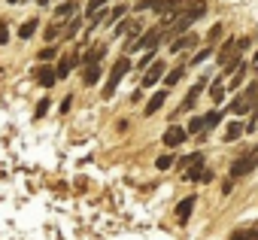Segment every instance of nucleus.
Here are the masks:
<instances>
[{"label":"nucleus","mask_w":258,"mask_h":240,"mask_svg":"<svg viewBox=\"0 0 258 240\" xmlns=\"http://www.w3.org/2000/svg\"><path fill=\"white\" fill-rule=\"evenodd\" d=\"M170 164H173L170 155H158V158H155V167H158V170H170Z\"/></svg>","instance_id":"obj_29"},{"label":"nucleus","mask_w":258,"mask_h":240,"mask_svg":"<svg viewBox=\"0 0 258 240\" xmlns=\"http://www.w3.org/2000/svg\"><path fill=\"white\" fill-rule=\"evenodd\" d=\"M198 34H182V37H176L173 43H170V52L173 55H179V52H191V49H198Z\"/></svg>","instance_id":"obj_6"},{"label":"nucleus","mask_w":258,"mask_h":240,"mask_svg":"<svg viewBox=\"0 0 258 240\" xmlns=\"http://www.w3.org/2000/svg\"><path fill=\"white\" fill-rule=\"evenodd\" d=\"M204 173H207V167L204 164H195V167L185 170V179H204Z\"/></svg>","instance_id":"obj_25"},{"label":"nucleus","mask_w":258,"mask_h":240,"mask_svg":"<svg viewBox=\"0 0 258 240\" xmlns=\"http://www.w3.org/2000/svg\"><path fill=\"white\" fill-rule=\"evenodd\" d=\"M255 106H258V88H255V82L246 85V91L231 100V112H234V115H246V112L255 109Z\"/></svg>","instance_id":"obj_3"},{"label":"nucleus","mask_w":258,"mask_h":240,"mask_svg":"<svg viewBox=\"0 0 258 240\" xmlns=\"http://www.w3.org/2000/svg\"><path fill=\"white\" fill-rule=\"evenodd\" d=\"M7 43H10V25L0 19V46H7Z\"/></svg>","instance_id":"obj_30"},{"label":"nucleus","mask_w":258,"mask_h":240,"mask_svg":"<svg viewBox=\"0 0 258 240\" xmlns=\"http://www.w3.org/2000/svg\"><path fill=\"white\" fill-rule=\"evenodd\" d=\"M49 58H55V46H46V49L40 52V61H49Z\"/></svg>","instance_id":"obj_35"},{"label":"nucleus","mask_w":258,"mask_h":240,"mask_svg":"<svg viewBox=\"0 0 258 240\" xmlns=\"http://www.w3.org/2000/svg\"><path fill=\"white\" fill-rule=\"evenodd\" d=\"M37 28H40V19H31V22H25V25L19 28V37H22V40H31V37L37 34Z\"/></svg>","instance_id":"obj_17"},{"label":"nucleus","mask_w":258,"mask_h":240,"mask_svg":"<svg viewBox=\"0 0 258 240\" xmlns=\"http://www.w3.org/2000/svg\"><path fill=\"white\" fill-rule=\"evenodd\" d=\"M204 16H207V4H204V0H191V4L161 31V40H176V37H182V34H185L198 19H204Z\"/></svg>","instance_id":"obj_1"},{"label":"nucleus","mask_w":258,"mask_h":240,"mask_svg":"<svg viewBox=\"0 0 258 240\" xmlns=\"http://www.w3.org/2000/svg\"><path fill=\"white\" fill-rule=\"evenodd\" d=\"M204 122H207V131L219 128V125H222V112H219V109H210V112L204 115Z\"/></svg>","instance_id":"obj_20"},{"label":"nucleus","mask_w":258,"mask_h":240,"mask_svg":"<svg viewBox=\"0 0 258 240\" xmlns=\"http://www.w3.org/2000/svg\"><path fill=\"white\" fill-rule=\"evenodd\" d=\"M100 73H103V67H100V64H94V67H85V73H82L85 85H94V82L100 79Z\"/></svg>","instance_id":"obj_19"},{"label":"nucleus","mask_w":258,"mask_h":240,"mask_svg":"<svg viewBox=\"0 0 258 240\" xmlns=\"http://www.w3.org/2000/svg\"><path fill=\"white\" fill-rule=\"evenodd\" d=\"M210 97H213L216 103H219V100H225V88H222V82H216V85H213V91H210Z\"/></svg>","instance_id":"obj_32"},{"label":"nucleus","mask_w":258,"mask_h":240,"mask_svg":"<svg viewBox=\"0 0 258 240\" xmlns=\"http://www.w3.org/2000/svg\"><path fill=\"white\" fill-rule=\"evenodd\" d=\"M37 79H40V85L52 88V85H55V79H58V76H55V67H40V70H37Z\"/></svg>","instance_id":"obj_16"},{"label":"nucleus","mask_w":258,"mask_h":240,"mask_svg":"<svg viewBox=\"0 0 258 240\" xmlns=\"http://www.w3.org/2000/svg\"><path fill=\"white\" fill-rule=\"evenodd\" d=\"M255 88H258V79H255Z\"/></svg>","instance_id":"obj_43"},{"label":"nucleus","mask_w":258,"mask_h":240,"mask_svg":"<svg viewBox=\"0 0 258 240\" xmlns=\"http://www.w3.org/2000/svg\"><path fill=\"white\" fill-rule=\"evenodd\" d=\"M185 70H188L185 64H182V67H173V70H167V73H164V85H167V88H170V85H176V82L182 79V73H185Z\"/></svg>","instance_id":"obj_18"},{"label":"nucleus","mask_w":258,"mask_h":240,"mask_svg":"<svg viewBox=\"0 0 258 240\" xmlns=\"http://www.w3.org/2000/svg\"><path fill=\"white\" fill-rule=\"evenodd\" d=\"M164 103H167V91L161 88V91H155V94L149 97V103H146V109H143V115H155V112H158V109H161Z\"/></svg>","instance_id":"obj_13"},{"label":"nucleus","mask_w":258,"mask_h":240,"mask_svg":"<svg viewBox=\"0 0 258 240\" xmlns=\"http://www.w3.org/2000/svg\"><path fill=\"white\" fill-rule=\"evenodd\" d=\"M213 55H216V49H213V46H210V49H201V52H198V55L191 58V67H198V64H204V61H210Z\"/></svg>","instance_id":"obj_22"},{"label":"nucleus","mask_w":258,"mask_h":240,"mask_svg":"<svg viewBox=\"0 0 258 240\" xmlns=\"http://www.w3.org/2000/svg\"><path fill=\"white\" fill-rule=\"evenodd\" d=\"M127 70H131V61H127V55H121L115 64H112V70H109V76H106V85H103V97L109 100L112 94H115V88H118V82L127 76Z\"/></svg>","instance_id":"obj_2"},{"label":"nucleus","mask_w":258,"mask_h":240,"mask_svg":"<svg viewBox=\"0 0 258 240\" xmlns=\"http://www.w3.org/2000/svg\"><path fill=\"white\" fill-rule=\"evenodd\" d=\"M252 115H255V118H258V106H255V109H252Z\"/></svg>","instance_id":"obj_41"},{"label":"nucleus","mask_w":258,"mask_h":240,"mask_svg":"<svg viewBox=\"0 0 258 240\" xmlns=\"http://www.w3.org/2000/svg\"><path fill=\"white\" fill-rule=\"evenodd\" d=\"M61 34H64V25H61V22L49 25V28H46V43H55V40H58Z\"/></svg>","instance_id":"obj_21"},{"label":"nucleus","mask_w":258,"mask_h":240,"mask_svg":"<svg viewBox=\"0 0 258 240\" xmlns=\"http://www.w3.org/2000/svg\"><path fill=\"white\" fill-rule=\"evenodd\" d=\"M106 55V43H97L94 49H88L79 61H82V67H94V64H100V58Z\"/></svg>","instance_id":"obj_9"},{"label":"nucleus","mask_w":258,"mask_h":240,"mask_svg":"<svg viewBox=\"0 0 258 240\" xmlns=\"http://www.w3.org/2000/svg\"><path fill=\"white\" fill-rule=\"evenodd\" d=\"M131 28H134V22H118L115 25V37H121L124 31H131Z\"/></svg>","instance_id":"obj_34"},{"label":"nucleus","mask_w":258,"mask_h":240,"mask_svg":"<svg viewBox=\"0 0 258 240\" xmlns=\"http://www.w3.org/2000/svg\"><path fill=\"white\" fill-rule=\"evenodd\" d=\"M191 210H195V195H188L185 201H179V207H176V219H179V222H188V219H191Z\"/></svg>","instance_id":"obj_14"},{"label":"nucleus","mask_w":258,"mask_h":240,"mask_svg":"<svg viewBox=\"0 0 258 240\" xmlns=\"http://www.w3.org/2000/svg\"><path fill=\"white\" fill-rule=\"evenodd\" d=\"M252 155H255V158H258V146H255V149H252Z\"/></svg>","instance_id":"obj_40"},{"label":"nucleus","mask_w":258,"mask_h":240,"mask_svg":"<svg viewBox=\"0 0 258 240\" xmlns=\"http://www.w3.org/2000/svg\"><path fill=\"white\" fill-rule=\"evenodd\" d=\"M249 46H252L249 37H240V40H237V52H243V49H249Z\"/></svg>","instance_id":"obj_37"},{"label":"nucleus","mask_w":258,"mask_h":240,"mask_svg":"<svg viewBox=\"0 0 258 240\" xmlns=\"http://www.w3.org/2000/svg\"><path fill=\"white\" fill-rule=\"evenodd\" d=\"M243 131H246V125H240V122H231V125L225 128V137H222V140H225V143H237V140L243 137Z\"/></svg>","instance_id":"obj_15"},{"label":"nucleus","mask_w":258,"mask_h":240,"mask_svg":"<svg viewBox=\"0 0 258 240\" xmlns=\"http://www.w3.org/2000/svg\"><path fill=\"white\" fill-rule=\"evenodd\" d=\"M155 4H158V0H140L137 10H140V13H143V10H155Z\"/></svg>","instance_id":"obj_36"},{"label":"nucleus","mask_w":258,"mask_h":240,"mask_svg":"<svg viewBox=\"0 0 258 240\" xmlns=\"http://www.w3.org/2000/svg\"><path fill=\"white\" fill-rule=\"evenodd\" d=\"M164 67H167L164 61H152V67L143 73V88H149V85H155L158 79H164V73H167Z\"/></svg>","instance_id":"obj_7"},{"label":"nucleus","mask_w":258,"mask_h":240,"mask_svg":"<svg viewBox=\"0 0 258 240\" xmlns=\"http://www.w3.org/2000/svg\"><path fill=\"white\" fill-rule=\"evenodd\" d=\"M161 31H164L161 25H158V28H149V31H146V34L137 40L134 52H140V49H146V52H149V49H155V46H158V40H161Z\"/></svg>","instance_id":"obj_5"},{"label":"nucleus","mask_w":258,"mask_h":240,"mask_svg":"<svg viewBox=\"0 0 258 240\" xmlns=\"http://www.w3.org/2000/svg\"><path fill=\"white\" fill-rule=\"evenodd\" d=\"M106 4H109V0H88V16H91V13H97V10H103Z\"/></svg>","instance_id":"obj_33"},{"label":"nucleus","mask_w":258,"mask_h":240,"mask_svg":"<svg viewBox=\"0 0 258 240\" xmlns=\"http://www.w3.org/2000/svg\"><path fill=\"white\" fill-rule=\"evenodd\" d=\"M161 140H164V146H170V149H173V146H179L182 140H188V131H185V128H179V125H170V128L164 131V137H161Z\"/></svg>","instance_id":"obj_8"},{"label":"nucleus","mask_w":258,"mask_h":240,"mask_svg":"<svg viewBox=\"0 0 258 240\" xmlns=\"http://www.w3.org/2000/svg\"><path fill=\"white\" fill-rule=\"evenodd\" d=\"M73 16H76V4H73V0H64V4L55 7V22L64 25V22H70Z\"/></svg>","instance_id":"obj_11"},{"label":"nucleus","mask_w":258,"mask_h":240,"mask_svg":"<svg viewBox=\"0 0 258 240\" xmlns=\"http://www.w3.org/2000/svg\"><path fill=\"white\" fill-rule=\"evenodd\" d=\"M46 112H49V100H40L37 103V115H46Z\"/></svg>","instance_id":"obj_38"},{"label":"nucleus","mask_w":258,"mask_h":240,"mask_svg":"<svg viewBox=\"0 0 258 240\" xmlns=\"http://www.w3.org/2000/svg\"><path fill=\"white\" fill-rule=\"evenodd\" d=\"M204 131H207L204 115H198V118H191V122H188V134H204Z\"/></svg>","instance_id":"obj_24"},{"label":"nucleus","mask_w":258,"mask_h":240,"mask_svg":"<svg viewBox=\"0 0 258 240\" xmlns=\"http://www.w3.org/2000/svg\"><path fill=\"white\" fill-rule=\"evenodd\" d=\"M179 164H182V170H188V167H195V164H204V155H201V152H191V155H185Z\"/></svg>","instance_id":"obj_23"},{"label":"nucleus","mask_w":258,"mask_h":240,"mask_svg":"<svg viewBox=\"0 0 258 240\" xmlns=\"http://www.w3.org/2000/svg\"><path fill=\"white\" fill-rule=\"evenodd\" d=\"M124 13H127V7H121V4H118V7H112V10H109V16H106V19H109V25H112V22H118Z\"/></svg>","instance_id":"obj_27"},{"label":"nucleus","mask_w":258,"mask_h":240,"mask_svg":"<svg viewBox=\"0 0 258 240\" xmlns=\"http://www.w3.org/2000/svg\"><path fill=\"white\" fill-rule=\"evenodd\" d=\"M79 28H82V22H79V19H70V22H67V31H64V37H73Z\"/></svg>","instance_id":"obj_31"},{"label":"nucleus","mask_w":258,"mask_h":240,"mask_svg":"<svg viewBox=\"0 0 258 240\" xmlns=\"http://www.w3.org/2000/svg\"><path fill=\"white\" fill-rule=\"evenodd\" d=\"M76 64H79V55H76V52H73V55H64V58H61V61L55 64V76H58V79L70 76V70H73Z\"/></svg>","instance_id":"obj_10"},{"label":"nucleus","mask_w":258,"mask_h":240,"mask_svg":"<svg viewBox=\"0 0 258 240\" xmlns=\"http://www.w3.org/2000/svg\"><path fill=\"white\" fill-rule=\"evenodd\" d=\"M152 61H155V49H149V52L137 61V67H140V70H143V67H152Z\"/></svg>","instance_id":"obj_28"},{"label":"nucleus","mask_w":258,"mask_h":240,"mask_svg":"<svg viewBox=\"0 0 258 240\" xmlns=\"http://www.w3.org/2000/svg\"><path fill=\"white\" fill-rule=\"evenodd\" d=\"M7 4H13V7H16V4H22V0H7Z\"/></svg>","instance_id":"obj_39"},{"label":"nucleus","mask_w":258,"mask_h":240,"mask_svg":"<svg viewBox=\"0 0 258 240\" xmlns=\"http://www.w3.org/2000/svg\"><path fill=\"white\" fill-rule=\"evenodd\" d=\"M243 76H246V64L240 61V67H237V70H234V76H231V88H237V85L243 82Z\"/></svg>","instance_id":"obj_26"},{"label":"nucleus","mask_w":258,"mask_h":240,"mask_svg":"<svg viewBox=\"0 0 258 240\" xmlns=\"http://www.w3.org/2000/svg\"><path fill=\"white\" fill-rule=\"evenodd\" d=\"M258 167V158L255 155H243V158H237L234 164H231V176L237 179V176H246V173H252Z\"/></svg>","instance_id":"obj_4"},{"label":"nucleus","mask_w":258,"mask_h":240,"mask_svg":"<svg viewBox=\"0 0 258 240\" xmlns=\"http://www.w3.org/2000/svg\"><path fill=\"white\" fill-rule=\"evenodd\" d=\"M204 85H207V79H198V82L191 85V91L185 94V100H182V106H179L182 112H185V109H191V106L198 103V97H201V91H204Z\"/></svg>","instance_id":"obj_12"},{"label":"nucleus","mask_w":258,"mask_h":240,"mask_svg":"<svg viewBox=\"0 0 258 240\" xmlns=\"http://www.w3.org/2000/svg\"><path fill=\"white\" fill-rule=\"evenodd\" d=\"M46 4H49V0H40V7H46Z\"/></svg>","instance_id":"obj_42"}]
</instances>
